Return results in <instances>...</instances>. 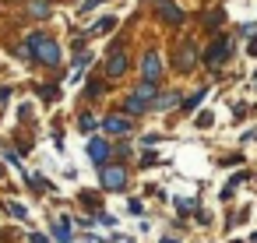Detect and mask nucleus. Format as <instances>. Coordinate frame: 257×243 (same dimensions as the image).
Segmentation results:
<instances>
[{
    "instance_id": "obj_1",
    "label": "nucleus",
    "mask_w": 257,
    "mask_h": 243,
    "mask_svg": "<svg viewBox=\"0 0 257 243\" xmlns=\"http://www.w3.org/2000/svg\"><path fill=\"white\" fill-rule=\"evenodd\" d=\"M29 50H32L43 64H57V60H60V46H57L53 39H46L43 32H32V36H29Z\"/></svg>"
},
{
    "instance_id": "obj_2",
    "label": "nucleus",
    "mask_w": 257,
    "mask_h": 243,
    "mask_svg": "<svg viewBox=\"0 0 257 243\" xmlns=\"http://www.w3.org/2000/svg\"><path fill=\"white\" fill-rule=\"evenodd\" d=\"M229 53H232V43H229V39H215V43H211V50H208V57H204V64L218 71V67L229 60Z\"/></svg>"
},
{
    "instance_id": "obj_3",
    "label": "nucleus",
    "mask_w": 257,
    "mask_h": 243,
    "mask_svg": "<svg viewBox=\"0 0 257 243\" xmlns=\"http://www.w3.org/2000/svg\"><path fill=\"white\" fill-rule=\"evenodd\" d=\"M127 180H131V176H127L123 166H102V187H106V190H123Z\"/></svg>"
},
{
    "instance_id": "obj_4",
    "label": "nucleus",
    "mask_w": 257,
    "mask_h": 243,
    "mask_svg": "<svg viewBox=\"0 0 257 243\" xmlns=\"http://www.w3.org/2000/svg\"><path fill=\"white\" fill-rule=\"evenodd\" d=\"M141 71H145V81H159V78H162V57H159V53H145Z\"/></svg>"
},
{
    "instance_id": "obj_5",
    "label": "nucleus",
    "mask_w": 257,
    "mask_h": 243,
    "mask_svg": "<svg viewBox=\"0 0 257 243\" xmlns=\"http://www.w3.org/2000/svg\"><path fill=\"white\" fill-rule=\"evenodd\" d=\"M123 71H127V53L123 50H113L109 60H106V78H120Z\"/></svg>"
},
{
    "instance_id": "obj_6",
    "label": "nucleus",
    "mask_w": 257,
    "mask_h": 243,
    "mask_svg": "<svg viewBox=\"0 0 257 243\" xmlns=\"http://www.w3.org/2000/svg\"><path fill=\"white\" fill-rule=\"evenodd\" d=\"M194 64H197V46H194V43H183V46H180V60H176V67H180V71H190Z\"/></svg>"
},
{
    "instance_id": "obj_7",
    "label": "nucleus",
    "mask_w": 257,
    "mask_h": 243,
    "mask_svg": "<svg viewBox=\"0 0 257 243\" xmlns=\"http://www.w3.org/2000/svg\"><path fill=\"white\" fill-rule=\"evenodd\" d=\"M102 131L106 134H131V120L127 116H106L102 120Z\"/></svg>"
},
{
    "instance_id": "obj_8",
    "label": "nucleus",
    "mask_w": 257,
    "mask_h": 243,
    "mask_svg": "<svg viewBox=\"0 0 257 243\" xmlns=\"http://www.w3.org/2000/svg\"><path fill=\"white\" fill-rule=\"evenodd\" d=\"M109 152H113V148H109V141H102V138H92V141H88V155H92L95 162H106V159H109Z\"/></svg>"
},
{
    "instance_id": "obj_9",
    "label": "nucleus",
    "mask_w": 257,
    "mask_h": 243,
    "mask_svg": "<svg viewBox=\"0 0 257 243\" xmlns=\"http://www.w3.org/2000/svg\"><path fill=\"white\" fill-rule=\"evenodd\" d=\"M162 22H169V25H183V11L173 4V0H166V4H162Z\"/></svg>"
},
{
    "instance_id": "obj_10",
    "label": "nucleus",
    "mask_w": 257,
    "mask_h": 243,
    "mask_svg": "<svg viewBox=\"0 0 257 243\" xmlns=\"http://www.w3.org/2000/svg\"><path fill=\"white\" fill-rule=\"evenodd\" d=\"M155 92H159V85H155V81H145V85H138V88H134V99L152 102V99H155Z\"/></svg>"
},
{
    "instance_id": "obj_11",
    "label": "nucleus",
    "mask_w": 257,
    "mask_h": 243,
    "mask_svg": "<svg viewBox=\"0 0 257 243\" xmlns=\"http://www.w3.org/2000/svg\"><path fill=\"white\" fill-rule=\"evenodd\" d=\"M53 8H50V0H32V4H29V15L32 18H46Z\"/></svg>"
},
{
    "instance_id": "obj_12",
    "label": "nucleus",
    "mask_w": 257,
    "mask_h": 243,
    "mask_svg": "<svg viewBox=\"0 0 257 243\" xmlns=\"http://www.w3.org/2000/svg\"><path fill=\"white\" fill-rule=\"evenodd\" d=\"M113 29H116V18H99L88 36H106V32H113Z\"/></svg>"
},
{
    "instance_id": "obj_13",
    "label": "nucleus",
    "mask_w": 257,
    "mask_h": 243,
    "mask_svg": "<svg viewBox=\"0 0 257 243\" xmlns=\"http://www.w3.org/2000/svg\"><path fill=\"white\" fill-rule=\"evenodd\" d=\"M155 106H159V109H176V106H180V95H176V92L159 95V99H155Z\"/></svg>"
},
{
    "instance_id": "obj_14",
    "label": "nucleus",
    "mask_w": 257,
    "mask_h": 243,
    "mask_svg": "<svg viewBox=\"0 0 257 243\" xmlns=\"http://www.w3.org/2000/svg\"><path fill=\"white\" fill-rule=\"evenodd\" d=\"M145 109H148V102H141V99H134V95H131L127 106H123V113H131V116H141Z\"/></svg>"
},
{
    "instance_id": "obj_15",
    "label": "nucleus",
    "mask_w": 257,
    "mask_h": 243,
    "mask_svg": "<svg viewBox=\"0 0 257 243\" xmlns=\"http://www.w3.org/2000/svg\"><path fill=\"white\" fill-rule=\"evenodd\" d=\"M176 208H180V215H190V211H197V197H176Z\"/></svg>"
},
{
    "instance_id": "obj_16",
    "label": "nucleus",
    "mask_w": 257,
    "mask_h": 243,
    "mask_svg": "<svg viewBox=\"0 0 257 243\" xmlns=\"http://www.w3.org/2000/svg\"><path fill=\"white\" fill-rule=\"evenodd\" d=\"M53 232H57V239H60V243H67V239H71V218H60V225H57Z\"/></svg>"
},
{
    "instance_id": "obj_17",
    "label": "nucleus",
    "mask_w": 257,
    "mask_h": 243,
    "mask_svg": "<svg viewBox=\"0 0 257 243\" xmlns=\"http://www.w3.org/2000/svg\"><path fill=\"white\" fill-rule=\"evenodd\" d=\"M204 95H208V88H197V92H194V95H190V99H187L183 106H187V109H194V106H197V102H201Z\"/></svg>"
},
{
    "instance_id": "obj_18",
    "label": "nucleus",
    "mask_w": 257,
    "mask_h": 243,
    "mask_svg": "<svg viewBox=\"0 0 257 243\" xmlns=\"http://www.w3.org/2000/svg\"><path fill=\"white\" fill-rule=\"evenodd\" d=\"M81 201H85L88 208H95V204H99V194H95V190H81Z\"/></svg>"
},
{
    "instance_id": "obj_19",
    "label": "nucleus",
    "mask_w": 257,
    "mask_h": 243,
    "mask_svg": "<svg viewBox=\"0 0 257 243\" xmlns=\"http://www.w3.org/2000/svg\"><path fill=\"white\" fill-rule=\"evenodd\" d=\"M218 22H225V11H211V15H208V25H211V32H215V25H218Z\"/></svg>"
},
{
    "instance_id": "obj_20",
    "label": "nucleus",
    "mask_w": 257,
    "mask_h": 243,
    "mask_svg": "<svg viewBox=\"0 0 257 243\" xmlns=\"http://www.w3.org/2000/svg\"><path fill=\"white\" fill-rule=\"evenodd\" d=\"M99 92H102V81H88V92H85V95H92V99H95Z\"/></svg>"
},
{
    "instance_id": "obj_21",
    "label": "nucleus",
    "mask_w": 257,
    "mask_h": 243,
    "mask_svg": "<svg viewBox=\"0 0 257 243\" xmlns=\"http://www.w3.org/2000/svg\"><path fill=\"white\" fill-rule=\"evenodd\" d=\"M88 60H92L88 53H81V57H74V67H78V71H81V67H88Z\"/></svg>"
},
{
    "instance_id": "obj_22",
    "label": "nucleus",
    "mask_w": 257,
    "mask_h": 243,
    "mask_svg": "<svg viewBox=\"0 0 257 243\" xmlns=\"http://www.w3.org/2000/svg\"><path fill=\"white\" fill-rule=\"evenodd\" d=\"M159 141H162L159 134H145V138H141V145H148V148H152V145H159Z\"/></svg>"
},
{
    "instance_id": "obj_23",
    "label": "nucleus",
    "mask_w": 257,
    "mask_h": 243,
    "mask_svg": "<svg viewBox=\"0 0 257 243\" xmlns=\"http://www.w3.org/2000/svg\"><path fill=\"white\" fill-rule=\"evenodd\" d=\"M99 222H102V225H116V218H113V215H106V211H99Z\"/></svg>"
},
{
    "instance_id": "obj_24",
    "label": "nucleus",
    "mask_w": 257,
    "mask_h": 243,
    "mask_svg": "<svg viewBox=\"0 0 257 243\" xmlns=\"http://www.w3.org/2000/svg\"><path fill=\"white\" fill-rule=\"evenodd\" d=\"M102 4V0H85V4H81V11H92V8H99Z\"/></svg>"
},
{
    "instance_id": "obj_25",
    "label": "nucleus",
    "mask_w": 257,
    "mask_h": 243,
    "mask_svg": "<svg viewBox=\"0 0 257 243\" xmlns=\"http://www.w3.org/2000/svg\"><path fill=\"white\" fill-rule=\"evenodd\" d=\"M250 53H253V57H257V39H250Z\"/></svg>"
},
{
    "instance_id": "obj_26",
    "label": "nucleus",
    "mask_w": 257,
    "mask_h": 243,
    "mask_svg": "<svg viewBox=\"0 0 257 243\" xmlns=\"http://www.w3.org/2000/svg\"><path fill=\"white\" fill-rule=\"evenodd\" d=\"M253 243H257V236H253Z\"/></svg>"
}]
</instances>
